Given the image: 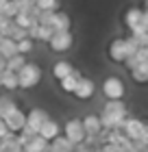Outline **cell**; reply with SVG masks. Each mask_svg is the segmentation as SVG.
<instances>
[{
  "label": "cell",
  "instance_id": "1",
  "mask_svg": "<svg viewBox=\"0 0 148 152\" xmlns=\"http://www.w3.org/2000/svg\"><path fill=\"white\" fill-rule=\"evenodd\" d=\"M15 74H18V87H22V89H33V87H37L39 80H41V76H44L41 67H39L37 63H29V61H26V63L20 67Z\"/></svg>",
  "mask_w": 148,
  "mask_h": 152
},
{
  "label": "cell",
  "instance_id": "2",
  "mask_svg": "<svg viewBox=\"0 0 148 152\" xmlns=\"http://www.w3.org/2000/svg\"><path fill=\"white\" fill-rule=\"evenodd\" d=\"M124 24L131 33H148V13L146 9H137V7H129L124 11Z\"/></svg>",
  "mask_w": 148,
  "mask_h": 152
},
{
  "label": "cell",
  "instance_id": "3",
  "mask_svg": "<svg viewBox=\"0 0 148 152\" xmlns=\"http://www.w3.org/2000/svg\"><path fill=\"white\" fill-rule=\"evenodd\" d=\"M122 133L129 137L133 143H146L148 146V126L142 120H137V117H131V115L126 117V122L122 126Z\"/></svg>",
  "mask_w": 148,
  "mask_h": 152
},
{
  "label": "cell",
  "instance_id": "4",
  "mask_svg": "<svg viewBox=\"0 0 148 152\" xmlns=\"http://www.w3.org/2000/svg\"><path fill=\"white\" fill-rule=\"evenodd\" d=\"M100 89L107 100H124V94H126V85L120 76H107L102 80Z\"/></svg>",
  "mask_w": 148,
  "mask_h": 152
},
{
  "label": "cell",
  "instance_id": "5",
  "mask_svg": "<svg viewBox=\"0 0 148 152\" xmlns=\"http://www.w3.org/2000/svg\"><path fill=\"white\" fill-rule=\"evenodd\" d=\"M48 120V113L44 111V109H31L29 113H26V122H24V128L20 130V133H24V135H37V130L39 126Z\"/></svg>",
  "mask_w": 148,
  "mask_h": 152
},
{
  "label": "cell",
  "instance_id": "6",
  "mask_svg": "<svg viewBox=\"0 0 148 152\" xmlns=\"http://www.w3.org/2000/svg\"><path fill=\"white\" fill-rule=\"evenodd\" d=\"M61 135L66 137V139H70L76 146V143L85 141V130H83V124L79 117H70V120L61 126Z\"/></svg>",
  "mask_w": 148,
  "mask_h": 152
},
{
  "label": "cell",
  "instance_id": "7",
  "mask_svg": "<svg viewBox=\"0 0 148 152\" xmlns=\"http://www.w3.org/2000/svg\"><path fill=\"white\" fill-rule=\"evenodd\" d=\"M48 46H50V50L52 52H68L70 48H72V44H74V37H72V33L70 31H54L52 33V37L46 41Z\"/></svg>",
  "mask_w": 148,
  "mask_h": 152
},
{
  "label": "cell",
  "instance_id": "8",
  "mask_svg": "<svg viewBox=\"0 0 148 152\" xmlns=\"http://www.w3.org/2000/svg\"><path fill=\"white\" fill-rule=\"evenodd\" d=\"M102 113L113 117L120 126H124L126 117H129V107H126L122 100H107V104L102 107Z\"/></svg>",
  "mask_w": 148,
  "mask_h": 152
},
{
  "label": "cell",
  "instance_id": "9",
  "mask_svg": "<svg viewBox=\"0 0 148 152\" xmlns=\"http://www.w3.org/2000/svg\"><path fill=\"white\" fill-rule=\"evenodd\" d=\"M107 54L113 63H124V59L129 57V46H126L124 37H116L113 41H109V48H107Z\"/></svg>",
  "mask_w": 148,
  "mask_h": 152
},
{
  "label": "cell",
  "instance_id": "10",
  "mask_svg": "<svg viewBox=\"0 0 148 152\" xmlns=\"http://www.w3.org/2000/svg\"><path fill=\"white\" fill-rule=\"evenodd\" d=\"M94 94H96V83L87 78V76H81L79 83H76V87H74V91L72 96L76 100H89V98H94Z\"/></svg>",
  "mask_w": 148,
  "mask_h": 152
},
{
  "label": "cell",
  "instance_id": "11",
  "mask_svg": "<svg viewBox=\"0 0 148 152\" xmlns=\"http://www.w3.org/2000/svg\"><path fill=\"white\" fill-rule=\"evenodd\" d=\"M81 124H83V130H85V141L94 143L96 135L102 130L98 115H96V113H89V115H85V117H81Z\"/></svg>",
  "mask_w": 148,
  "mask_h": 152
},
{
  "label": "cell",
  "instance_id": "12",
  "mask_svg": "<svg viewBox=\"0 0 148 152\" xmlns=\"http://www.w3.org/2000/svg\"><path fill=\"white\" fill-rule=\"evenodd\" d=\"M20 137H22V150L24 152H44L48 148V141L41 139L39 135H24V133H18Z\"/></svg>",
  "mask_w": 148,
  "mask_h": 152
},
{
  "label": "cell",
  "instance_id": "13",
  "mask_svg": "<svg viewBox=\"0 0 148 152\" xmlns=\"http://www.w3.org/2000/svg\"><path fill=\"white\" fill-rule=\"evenodd\" d=\"M4 124H7V128H9V133H20V130H22L24 128V122H26V113L22 111V109H15V111H11L9 115H7L4 117V120H2Z\"/></svg>",
  "mask_w": 148,
  "mask_h": 152
},
{
  "label": "cell",
  "instance_id": "14",
  "mask_svg": "<svg viewBox=\"0 0 148 152\" xmlns=\"http://www.w3.org/2000/svg\"><path fill=\"white\" fill-rule=\"evenodd\" d=\"M37 135L41 137V139H46L48 143H50V141L54 139V137H59V135H61V124L48 117V120H46V122H44V124H41V126H39Z\"/></svg>",
  "mask_w": 148,
  "mask_h": 152
},
{
  "label": "cell",
  "instance_id": "15",
  "mask_svg": "<svg viewBox=\"0 0 148 152\" xmlns=\"http://www.w3.org/2000/svg\"><path fill=\"white\" fill-rule=\"evenodd\" d=\"M142 63H148V48H137L133 54L124 59V67L126 70H133V67L142 65Z\"/></svg>",
  "mask_w": 148,
  "mask_h": 152
},
{
  "label": "cell",
  "instance_id": "16",
  "mask_svg": "<svg viewBox=\"0 0 148 152\" xmlns=\"http://www.w3.org/2000/svg\"><path fill=\"white\" fill-rule=\"evenodd\" d=\"M81 72L79 70H76V67H74V70L72 72H70L68 76H63V78L59 80V87H61V91L63 94H72L74 91V87H76V83H79V78H81Z\"/></svg>",
  "mask_w": 148,
  "mask_h": 152
},
{
  "label": "cell",
  "instance_id": "17",
  "mask_svg": "<svg viewBox=\"0 0 148 152\" xmlns=\"http://www.w3.org/2000/svg\"><path fill=\"white\" fill-rule=\"evenodd\" d=\"M52 31H70V26H72V20H70V15L66 11H54V15H52Z\"/></svg>",
  "mask_w": 148,
  "mask_h": 152
},
{
  "label": "cell",
  "instance_id": "18",
  "mask_svg": "<svg viewBox=\"0 0 148 152\" xmlns=\"http://www.w3.org/2000/svg\"><path fill=\"white\" fill-rule=\"evenodd\" d=\"M72 70H74V65L70 63V61L61 59V61H54V65H52V76H54L57 80H61L63 76H68Z\"/></svg>",
  "mask_w": 148,
  "mask_h": 152
},
{
  "label": "cell",
  "instance_id": "19",
  "mask_svg": "<svg viewBox=\"0 0 148 152\" xmlns=\"http://www.w3.org/2000/svg\"><path fill=\"white\" fill-rule=\"evenodd\" d=\"M11 22H13V24H18L20 28L29 31V28H33V26L37 24V18H33L31 13H18V15L11 20Z\"/></svg>",
  "mask_w": 148,
  "mask_h": 152
},
{
  "label": "cell",
  "instance_id": "20",
  "mask_svg": "<svg viewBox=\"0 0 148 152\" xmlns=\"http://www.w3.org/2000/svg\"><path fill=\"white\" fill-rule=\"evenodd\" d=\"M26 63V54H20V52H15L13 57H9V59H4V70H9V72H18L20 67H22Z\"/></svg>",
  "mask_w": 148,
  "mask_h": 152
},
{
  "label": "cell",
  "instance_id": "21",
  "mask_svg": "<svg viewBox=\"0 0 148 152\" xmlns=\"http://www.w3.org/2000/svg\"><path fill=\"white\" fill-rule=\"evenodd\" d=\"M0 87L9 89V91H15L18 87V74L15 72H9V70H2V80H0Z\"/></svg>",
  "mask_w": 148,
  "mask_h": 152
},
{
  "label": "cell",
  "instance_id": "22",
  "mask_svg": "<svg viewBox=\"0 0 148 152\" xmlns=\"http://www.w3.org/2000/svg\"><path fill=\"white\" fill-rule=\"evenodd\" d=\"M131 72V78L137 83V85H144V83H148V63H142V65H137V67H133Z\"/></svg>",
  "mask_w": 148,
  "mask_h": 152
},
{
  "label": "cell",
  "instance_id": "23",
  "mask_svg": "<svg viewBox=\"0 0 148 152\" xmlns=\"http://www.w3.org/2000/svg\"><path fill=\"white\" fill-rule=\"evenodd\" d=\"M50 146L57 150V152H74V143L70 141V139H66L63 135H59V137H54V139L50 141Z\"/></svg>",
  "mask_w": 148,
  "mask_h": 152
},
{
  "label": "cell",
  "instance_id": "24",
  "mask_svg": "<svg viewBox=\"0 0 148 152\" xmlns=\"http://www.w3.org/2000/svg\"><path fill=\"white\" fill-rule=\"evenodd\" d=\"M18 109V102L11 100L9 96H0V120H4L7 115H9L11 111H15Z\"/></svg>",
  "mask_w": 148,
  "mask_h": 152
},
{
  "label": "cell",
  "instance_id": "25",
  "mask_svg": "<svg viewBox=\"0 0 148 152\" xmlns=\"http://www.w3.org/2000/svg\"><path fill=\"white\" fill-rule=\"evenodd\" d=\"M33 46H35V41L31 37H24V39H18L15 41V48H18V52L20 54H29L33 50Z\"/></svg>",
  "mask_w": 148,
  "mask_h": 152
},
{
  "label": "cell",
  "instance_id": "26",
  "mask_svg": "<svg viewBox=\"0 0 148 152\" xmlns=\"http://www.w3.org/2000/svg\"><path fill=\"white\" fill-rule=\"evenodd\" d=\"M39 11H59V0H35Z\"/></svg>",
  "mask_w": 148,
  "mask_h": 152
},
{
  "label": "cell",
  "instance_id": "27",
  "mask_svg": "<svg viewBox=\"0 0 148 152\" xmlns=\"http://www.w3.org/2000/svg\"><path fill=\"white\" fill-rule=\"evenodd\" d=\"M0 13H2L7 20H13V18L18 15V4H15V0H9V2L0 9Z\"/></svg>",
  "mask_w": 148,
  "mask_h": 152
},
{
  "label": "cell",
  "instance_id": "28",
  "mask_svg": "<svg viewBox=\"0 0 148 152\" xmlns=\"http://www.w3.org/2000/svg\"><path fill=\"white\" fill-rule=\"evenodd\" d=\"M9 24H11V20H7L2 13H0V35H4L7 28H9Z\"/></svg>",
  "mask_w": 148,
  "mask_h": 152
},
{
  "label": "cell",
  "instance_id": "29",
  "mask_svg": "<svg viewBox=\"0 0 148 152\" xmlns=\"http://www.w3.org/2000/svg\"><path fill=\"white\" fill-rule=\"evenodd\" d=\"M7 133H9V128H7V124H4L2 120H0V139H2V137H4Z\"/></svg>",
  "mask_w": 148,
  "mask_h": 152
},
{
  "label": "cell",
  "instance_id": "30",
  "mask_svg": "<svg viewBox=\"0 0 148 152\" xmlns=\"http://www.w3.org/2000/svg\"><path fill=\"white\" fill-rule=\"evenodd\" d=\"M2 70H4V57L0 54V72H2Z\"/></svg>",
  "mask_w": 148,
  "mask_h": 152
},
{
  "label": "cell",
  "instance_id": "31",
  "mask_svg": "<svg viewBox=\"0 0 148 152\" xmlns=\"http://www.w3.org/2000/svg\"><path fill=\"white\" fill-rule=\"evenodd\" d=\"M7 2H9V0H0V9H2V7H4Z\"/></svg>",
  "mask_w": 148,
  "mask_h": 152
},
{
  "label": "cell",
  "instance_id": "32",
  "mask_svg": "<svg viewBox=\"0 0 148 152\" xmlns=\"http://www.w3.org/2000/svg\"><path fill=\"white\" fill-rule=\"evenodd\" d=\"M0 80H2V72H0Z\"/></svg>",
  "mask_w": 148,
  "mask_h": 152
},
{
  "label": "cell",
  "instance_id": "33",
  "mask_svg": "<svg viewBox=\"0 0 148 152\" xmlns=\"http://www.w3.org/2000/svg\"><path fill=\"white\" fill-rule=\"evenodd\" d=\"M18 152H24V150H18Z\"/></svg>",
  "mask_w": 148,
  "mask_h": 152
}]
</instances>
